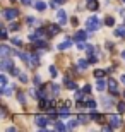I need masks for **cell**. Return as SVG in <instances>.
<instances>
[{"label": "cell", "instance_id": "6da1fadb", "mask_svg": "<svg viewBox=\"0 0 125 132\" xmlns=\"http://www.w3.org/2000/svg\"><path fill=\"white\" fill-rule=\"evenodd\" d=\"M86 26H87V31H96L98 28H99V19H98L96 15H93V17L87 19Z\"/></svg>", "mask_w": 125, "mask_h": 132}, {"label": "cell", "instance_id": "7a4b0ae2", "mask_svg": "<svg viewBox=\"0 0 125 132\" xmlns=\"http://www.w3.org/2000/svg\"><path fill=\"white\" fill-rule=\"evenodd\" d=\"M17 15H19V10L17 9H5L4 10V17L7 21H14Z\"/></svg>", "mask_w": 125, "mask_h": 132}, {"label": "cell", "instance_id": "3957f363", "mask_svg": "<svg viewBox=\"0 0 125 132\" xmlns=\"http://www.w3.org/2000/svg\"><path fill=\"white\" fill-rule=\"evenodd\" d=\"M108 122H110L111 127H120L122 125V120H120L118 115H110V117H108Z\"/></svg>", "mask_w": 125, "mask_h": 132}, {"label": "cell", "instance_id": "277c9868", "mask_svg": "<svg viewBox=\"0 0 125 132\" xmlns=\"http://www.w3.org/2000/svg\"><path fill=\"white\" fill-rule=\"evenodd\" d=\"M34 122H36V125H38V127L45 129V127H46V123H48V118L43 117V115H38V117L34 118Z\"/></svg>", "mask_w": 125, "mask_h": 132}, {"label": "cell", "instance_id": "5b68a950", "mask_svg": "<svg viewBox=\"0 0 125 132\" xmlns=\"http://www.w3.org/2000/svg\"><path fill=\"white\" fill-rule=\"evenodd\" d=\"M57 21H58V24H65V22H67V14H65V10H58L57 12Z\"/></svg>", "mask_w": 125, "mask_h": 132}, {"label": "cell", "instance_id": "8992f818", "mask_svg": "<svg viewBox=\"0 0 125 132\" xmlns=\"http://www.w3.org/2000/svg\"><path fill=\"white\" fill-rule=\"evenodd\" d=\"M69 105H70V103L60 105V106H58V115H62V117H67V115H69Z\"/></svg>", "mask_w": 125, "mask_h": 132}, {"label": "cell", "instance_id": "52a82bcc", "mask_svg": "<svg viewBox=\"0 0 125 132\" xmlns=\"http://www.w3.org/2000/svg\"><path fill=\"white\" fill-rule=\"evenodd\" d=\"M0 67H2V69H10V67H14V64L10 62V59H7V57H4V60L0 62Z\"/></svg>", "mask_w": 125, "mask_h": 132}, {"label": "cell", "instance_id": "ba28073f", "mask_svg": "<svg viewBox=\"0 0 125 132\" xmlns=\"http://www.w3.org/2000/svg\"><path fill=\"white\" fill-rule=\"evenodd\" d=\"M39 60H38V53H31V59H29V65L31 67H38Z\"/></svg>", "mask_w": 125, "mask_h": 132}, {"label": "cell", "instance_id": "9c48e42d", "mask_svg": "<svg viewBox=\"0 0 125 132\" xmlns=\"http://www.w3.org/2000/svg\"><path fill=\"white\" fill-rule=\"evenodd\" d=\"M99 4H98V0H87V9L89 10H98Z\"/></svg>", "mask_w": 125, "mask_h": 132}, {"label": "cell", "instance_id": "30bf717a", "mask_svg": "<svg viewBox=\"0 0 125 132\" xmlns=\"http://www.w3.org/2000/svg\"><path fill=\"white\" fill-rule=\"evenodd\" d=\"M108 88H110V91L113 94H116V91H118V86H116V81H113V79H110V82H108Z\"/></svg>", "mask_w": 125, "mask_h": 132}, {"label": "cell", "instance_id": "8fae6325", "mask_svg": "<svg viewBox=\"0 0 125 132\" xmlns=\"http://www.w3.org/2000/svg\"><path fill=\"white\" fill-rule=\"evenodd\" d=\"M70 46H72V39H65L63 43L58 45V50H67V48H70Z\"/></svg>", "mask_w": 125, "mask_h": 132}, {"label": "cell", "instance_id": "7c38bea8", "mask_svg": "<svg viewBox=\"0 0 125 132\" xmlns=\"http://www.w3.org/2000/svg\"><path fill=\"white\" fill-rule=\"evenodd\" d=\"M58 33H60V26H55V24H53V26H48V34H50V36L58 34Z\"/></svg>", "mask_w": 125, "mask_h": 132}, {"label": "cell", "instance_id": "4fadbf2b", "mask_svg": "<svg viewBox=\"0 0 125 132\" xmlns=\"http://www.w3.org/2000/svg\"><path fill=\"white\" fill-rule=\"evenodd\" d=\"M105 88H106V81L99 77V79H98V82H96V89H98V91H103Z\"/></svg>", "mask_w": 125, "mask_h": 132}, {"label": "cell", "instance_id": "5bb4252c", "mask_svg": "<svg viewBox=\"0 0 125 132\" xmlns=\"http://www.w3.org/2000/svg\"><path fill=\"white\" fill-rule=\"evenodd\" d=\"M34 7H36L38 10H41V12H43V10L46 9V4H45L43 0H38V2H34Z\"/></svg>", "mask_w": 125, "mask_h": 132}, {"label": "cell", "instance_id": "9a60e30c", "mask_svg": "<svg viewBox=\"0 0 125 132\" xmlns=\"http://www.w3.org/2000/svg\"><path fill=\"white\" fill-rule=\"evenodd\" d=\"M86 36H87L86 31H77V33H76V39H77V41H84Z\"/></svg>", "mask_w": 125, "mask_h": 132}, {"label": "cell", "instance_id": "2e32d148", "mask_svg": "<svg viewBox=\"0 0 125 132\" xmlns=\"http://www.w3.org/2000/svg\"><path fill=\"white\" fill-rule=\"evenodd\" d=\"M79 123H81V122H79V118H72V120H69V122H67V127L74 129V127H77Z\"/></svg>", "mask_w": 125, "mask_h": 132}, {"label": "cell", "instance_id": "e0dca14e", "mask_svg": "<svg viewBox=\"0 0 125 132\" xmlns=\"http://www.w3.org/2000/svg\"><path fill=\"white\" fill-rule=\"evenodd\" d=\"M115 33H116V36H120V38H125V26H123V24L118 26Z\"/></svg>", "mask_w": 125, "mask_h": 132}, {"label": "cell", "instance_id": "ac0fdd59", "mask_svg": "<svg viewBox=\"0 0 125 132\" xmlns=\"http://www.w3.org/2000/svg\"><path fill=\"white\" fill-rule=\"evenodd\" d=\"M0 52H2V57H9V55H10V48H9V46H5V45L0 46Z\"/></svg>", "mask_w": 125, "mask_h": 132}, {"label": "cell", "instance_id": "d6986e66", "mask_svg": "<svg viewBox=\"0 0 125 132\" xmlns=\"http://www.w3.org/2000/svg\"><path fill=\"white\" fill-rule=\"evenodd\" d=\"M77 67L81 69V70H86L87 69V60H79V62H77Z\"/></svg>", "mask_w": 125, "mask_h": 132}, {"label": "cell", "instance_id": "ffe728a7", "mask_svg": "<svg viewBox=\"0 0 125 132\" xmlns=\"http://www.w3.org/2000/svg\"><path fill=\"white\" fill-rule=\"evenodd\" d=\"M65 88H69V89H76V82L74 81H70V79H65Z\"/></svg>", "mask_w": 125, "mask_h": 132}, {"label": "cell", "instance_id": "44dd1931", "mask_svg": "<svg viewBox=\"0 0 125 132\" xmlns=\"http://www.w3.org/2000/svg\"><path fill=\"white\" fill-rule=\"evenodd\" d=\"M55 129H57V130H67V125H63V123L62 122H57V123H55Z\"/></svg>", "mask_w": 125, "mask_h": 132}, {"label": "cell", "instance_id": "7402d4cb", "mask_svg": "<svg viewBox=\"0 0 125 132\" xmlns=\"http://www.w3.org/2000/svg\"><path fill=\"white\" fill-rule=\"evenodd\" d=\"M103 76H105V70H103V69H96V70H94V77H103Z\"/></svg>", "mask_w": 125, "mask_h": 132}, {"label": "cell", "instance_id": "603a6c76", "mask_svg": "<svg viewBox=\"0 0 125 132\" xmlns=\"http://www.w3.org/2000/svg\"><path fill=\"white\" fill-rule=\"evenodd\" d=\"M87 108H89V110H91V112H96V101H87Z\"/></svg>", "mask_w": 125, "mask_h": 132}, {"label": "cell", "instance_id": "cb8c5ba5", "mask_svg": "<svg viewBox=\"0 0 125 132\" xmlns=\"http://www.w3.org/2000/svg\"><path fill=\"white\" fill-rule=\"evenodd\" d=\"M105 22H106V26H113V24H115V19H113L111 15H108V17L105 19Z\"/></svg>", "mask_w": 125, "mask_h": 132}, {"label": "cell", "instance_id": "d4e9b609", "mask_svg": "<svg viewBox=\"0 0 125 132\" xmlns=\"http://www.w3.org/2000/svg\"><path fill=\"white\" fill-rule=\"evenodd\" d=\"M9 29L10 31H17V29H19V24H17V22H10V24H9Z\"/></svg>", "mask_w": 125, "mask_h": 132}, {"label": "cell", "instance_id": "484cf974", "mask_svg": "<svg viewBox=\"0 0 125 132\" xmlns=\"http://www.w3.org/2000/svg\"><path fill=\"white\" fill-rule=\"evenodd\" d=\"M77 118H79V122H81V123H86L87 120H89V117H87V115H79Z\"/></svg>", "mask_w": 125, "mask_h": 132}, {"label": "cell", "instance_id": "4316f807", "mask_svg": "<svg viewBox=\"0 0 125 132\" xmlns=\"http://www.w3.org/2000/svg\"><path fill=\"white\" fill-rule=\"evenodd\" d=\"M0 84H2V88H4V86H7V77H5L4 74L0 76Z\"/></svg>", "mask_w": 125, "mask_h": 132}, {"label": "cell", "instance_id": "83f0119b", "mask_svg": "<svg viewBox=\"0 0 125 132\" xmlns=\"http://www.w3.org/2000/svg\"><path fill=\"white\" fill-rule=\"evenodd\" d=\"M50 74H52L53 77H57V76H58V70H57V67H50Z\"/></svg>", "mask_w": 125, "mask_h": 132}, {"label": "cell", "instance_id": "f1b7e54d", "mask_svg": "<svg viewBox=\"0 0 125 132\" xmlns=\"http://www.w3.org/2000/svg\"><path fill=\"white\" fill-rule=\"evenodd\" d=\"M12 91H14L12 88H7V86H4V94H5V96H9V94L12 93Z\"/></svg>", "mask_w": 125, "mask_h": 132}, {"label": "cell", "instance_id": "f546056e", "mask_svg": "<svg viewBox=\"0 0 125 132\" xmlns=\"http://www.w3.org/2000/svg\"><path fill=\"white\" fill-rule=\"evenodd\" d=\"M82 93H84V91H77V93H76V100H77V101H81V100H82V96H84Z\"/></svg>", "mask_w": 125, "mask_h": 132}, {"label": "cell", "instance_id": "4dcf8cb0", "mask_svg": "<svg viewBox=\"0 0 125 132\" xmlns=\"http://www.w3.org/2000/svg\"><path fill=\"white\" fill-rule=\"evenodd\" d=\"M118 112H120V113H123V112H125V103H123V101L118 103Z\"/></svg>", "mask_w": 125, "mask_h": 132}, {"label": "cell", "instance_id": "1f68e13d", "mask_svg": "<svg viewBox=\"0 0 125 132\" xmlns=\"http://www.w3.org/2000/svg\"><path fill=\"white\" fill-rule=\"evenodd\" d=\"M19 79H21V82H28V76L26 74H19Z\"/></svg>", "mask_w": 125, "mask_h": 132}, {"label": "cell", "instance_id": "d6a6232c", "mask_svg": "<svg viewBox=\"0 0 125 132\" xmlns=\"http://www.w3.org/2000/svg\"><path fill=\"white\" fill-rule=\"evenodd\" d=\"M12 43H14V45H17V46H21V45H22V41H21L19 38H14V39H12Z\"/></svg>", "mask_w": 125, "mask_h": 132}, {"label": "cell", "instance_id": "836d02e7", "mask_svg": "<svg viewBox=\"0 0 125 132\" xmlns=\"http://www.w3.org/2000/svg\"><path fill=\"white\" fill-rule=\"evenodd\" d=\"M82 91H84V93H91V86H89V84H86V86H84V89H82Z\"/></svg>", "mask_w": 125, "mask_h": 132}, {"label": "cell", "instance_id": "e575fe53", "mask_svg": "<svg viewBox=\"0 0 125 132\" xmlns=\"http://www.w3.org/2000/svg\"><path fill=\"white\" fill-rule=\"evenodd\" d=\"M2 38H7V29H5V28H2Z\"/></svg>", "mask_w": 125, "mask_h": 132}, {"label": "cell", "instance_id": "d590c367", "mask_svg": "<svg viewBox=\"0 0 125 132\" xmlns=\"http://www.w3.org/2000/svg\"><path fill=\"white\" fill-rule=\"evenodd\" d=\"M21 2H22L24 5H31V0H21Z\"/></svg>", "mask_w": 125, "mask_h": 132}, {"label": "cell", "instance_id": "8d00e7d4", "mask_svg": "<svg viewBox=\"0 0 125 132\" xmlns=\"http://www.w3.org/2000/svg\"><path fill=\"white\" fill-rule=\"evenodd\" d=\"M120 15H122V17H125V9H122V10H120Z\"/></svg>", "mask_w": 125, "mask_h": 132}, {"label": "cell", "instance_id": "74e56055", "mask_svg": "<svg viewBox=\"0 0 125 132\" xmlns=\"http://www.w3.org/2000/svg\"><path fill=\"white\" fill-rule=\"evenodd\" d=\"M120 81H122V82H123V86H125V74H123V76H122V77H120Z\"/></svg>", "mask_w": 125, "mask_h": 132}, {"label": "cell", "instance_id": "f35d334b", "mask_svg": "<svg viewBox=\"0 0 125 132\" xmlns=\"http://www.w3.org/2000/svg\"><path fill=\"white\" fill-rule=\"evenodd\" d=\"M58 4H65V2H67V0H57Z\"/></svg>", "mask_w": 125, "mask_h": 132}, {"label": "cell", "instance_id": "ab89813d", "mask_svg": "<svg viewBox=\"0 0 125 132\" xmlns=\"http://www.w3.org/2000/svg\"><path fill=\"white\" fill-rule=\"evenodd\" d=\"M122 59H123V60H125V52H123V53H122Z\"/></svg>", "mask_w": 125, "mask_h": 132}, {"label": "cell", "instance_id": "60d3db41", "mask_svg": "<svg viewBox=\"0 0 125 132\" xmlns=\"http://www.w3.org/2000/svg\"><path fill=\"white\" fill-rule=\"evenodd\" d=\"M123 98H125V93H123Z\"/></svg>", "mask_w": 125, "mask_h": 132}, {"label": "cell", "instance_id": "b9f144b4", "mask_svg": "<svg viewBox=\"0 0 125 132\" xmlns=\"http://www.w3.org/2000/svg\"><path fill=\"white\" fill-rule=\"evenodd\" d=\"M123 2H125V0H123Z\"/></svg>", "mask_w": 125, "mask_h": 132}]
</instances>
